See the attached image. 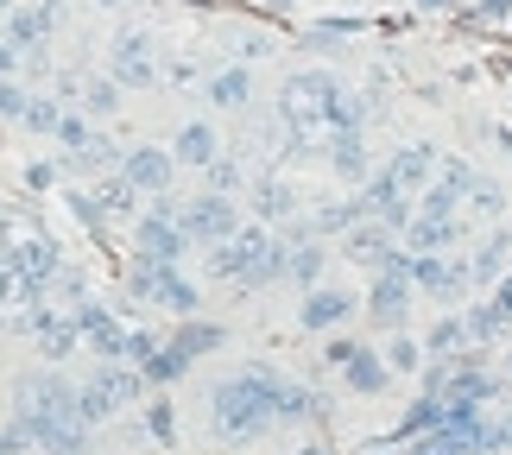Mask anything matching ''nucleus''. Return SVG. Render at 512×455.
<instances>
[{
	"instance_id": "nucleus-1",
	"label": "nucleus",
	"mask_w": 512,
	"mask_h": 455,
	"mask_svg": "<svg viewBox=\"0 0 512 455\" xmlns=\"http://www.w3.org/2000/svg\"><path fill=\"white\" fill-rule=\"evenodd\" d=\"M279 121H285V140L298 158H323L336 133L367 121V108L329 70H291L279 83Z\"/></svg>"
},
{
	"instance_id": "nucleus-2",
	"label": "nucleus",
	"mask_w": 512,
	"mask_h": 455,
	"mask_svg": "<svg viewBox=\"0 0 512 455\" xmlns=\"http://www.w3.org/2000/svg\"><path fill=\"white\" fill-rule=\"evenodd\" d=\"M285 373H272V367H241V373H228L222 386L209 392V424H215V437L222 443H253V437H266L272 424H279V405H285Z\"/></svg>"
},
{
	"instance_id": "nucleus-3",
	"label": "nucleus",
	"mask_w": 512,
	"mask_h": 455,
	"mask_svg": "<svg viewBox=\"0 0 512 455\" xmlns=\"http://www.w3.org/2000/svg\"><path fill=\"white\" fill-rule=\"evenodd\" d=\"M285 266H291V247L266 222H247L241 234H228V241L209 253V279L241 285V291H260L272 279H285Z\"/></svg>"
},
{
	"instance_id": "nucleus-4",
	"label": "nucleus",
	"mask_w": 512,
	"mask_h": 455,
	"mask_svg": "<svg viewBox=\"0 0 512 455\" xmlns=\"http://www.w3.org/2000/svg\"><path fill=\"white\" fill-rule=\"evenodd\" d=\"M146 386H152L146 367H133V361H102V373H89V380L76 386V399H83V418H89V424H102V418H114V411L140 405Z\"/></svg>"
},
{
	"instance_id": "nucleus-5",
	"label": "nucleus",
	"mask_w": 512,
	"mask_h": 455,
	"mask_svg": "<svg viewBox=\"0 0 512 455\" xmlns=\"http://www.w3.org/2000/svg\"><path fill=\"white\" fill-rule=\"evenodd\" d=\"M411 247H399L392 260L373 272V285H367V298H361V310L373 316V329H386V335H399L405 329V316H411Z\"/></svg>"
},
{
	"instance_id": "nucleus-6",
	"label": "nucleus",
	"mask_w": 512,
	"mask_h": 455,
	"mask_svg": "<svg viewBox=\"0 0 512 455\" xmlns=\"http://www.w3.org/2000/svg\"><path fill=\"white\" fill-rule=\"evenodd\" d=\"M411 285H418L430 304H449V310H456L468 291H475L468 253H411Z\"/></svg>"
},
{
	"instance_id": "nucleus-7",
	"label": "nucleus",
	"mask_w": 512,
	"mask_h": 455,
	"mask_svg": "<svg viewBox=\"0 0 512 455\" xmlns=\"http://www.w3.org/2000/svg\"><path fill=\"white\" fill-rule=\"evenodd\" d=\"M184 228H190V241L196 247H222L228 234H241L247 228V215H241V203L234 196H222V190H203V196H184Z\"/></svg>"
},
{
	"instance_id": "nucleus-8",
	"label": "nucleus",
	"mask_w": 512,
	"mask_h": 455,
	"mask_svg": "<svg viewBox=\"0 0 512 455\" xmlns=\"http://www.w3.org/2000/svg\"><path fill=\"white\" fill-rule=\"evenodd\" d=\"M190 247L196 241H190V228H184V215H177V209L152 203L140 222H133V253H146V260H159V266H177Z\"/></svg>"
},
{
	"instance_id": "nucleus-9",
	"label": "nucleus",
	"mask_w": 512,
	"mask_h": 455,
	"mask_svg": "<svg viewBox=\"0 0 512 455\" xmlns=\"http://www.w3.org/2000/svg\"><path fill=\"white\" fill-rule=\"evenodd\" d=\"M108 76L121 89H152L159 83V57H152V38L146 32H114V45H108Z\"/></svg>"
},
{
	"instance_id": "nucleus-10",
	"label": "nucleus",
	"mask_w": 512,
	"mask_h": 455,
	"mask_svg": "<svg viewBox=\"0 0 512 455\" xmlns=\"http://www.w3.org/2000/svg\"><path fill=\"white\" fill-rule=\"evenodd\" d=\"M57 32H64V0H32V7H13L7 13V32H0V38H13L26 57H38Z\"/></svg>"
},
{
	"instance_id": "nucleus-11",
	"label": "nucleus",
	"mask_w": 512,
	"mask_h": 455,
	"mask_svg": "<svg viewBox=\"0 0 512 455\" xmlns=\"http://www.w3.org/2000/svg\"><path fill=\"white\" fill-rule=\"evenodd\" d=\"M45 310V285L32 279V272H19L13 253H0V316L19 329H32V316Z\"/></svg>"
},
{
	"instance_id": "nucleus-12",
	"label": "nucleus",
	"mask_w": 512,
	"mask_h": 455,
	"mask_svg": "<svg viewBox=\"0 0 512 455\" xmlns=\"http://www.w3.org/2000/svg\"><path fill=\"white\" fill-rule=\"evenodd\" d=\"M0 234H7V253L19 260V272H32L38 285H57V272H64V260H57V247L45 241V234L19 228V215H7V222H0Z\"/></svg>"
},
{
	"instance_id": "nucleus-13",
	"label": "nucleus",
	"mask_w": 512,
	"mask_h": 455,
	"mask_svg": "<svg viewBox=\"0 0 512 455\" xmlns=\"http://www.w3.org/2000/svg\"><path fill=\"white\" fill-rule=\"evenodd\" d=\"M121 177H127L140 196H165L171 177H177V152H165V146H127Z\"/></svg>"
},
{
	"instance_id": "nucleus-14",
	"label": "nucleus",
	"mask_w": 512,
	"mask_h": 455,
	"mask_svg": "<svg viewBox=\"0 0 512 455\" xmlns=\"http://www.w3.org/2000/svg\"><path fill=\"white\" fill-rule=\"evenodd\" d=\"M392 253H399V241H392V228L380 222V215H367V222H354V228L342 234V260L367 266V272H380Z\"/></svg>"
},
{
	"instance_id": "nucleus-15",
	"label": "nucleus",
	"mask_w": 512,
	"mask_h": 455,
	"mask_svg": "<svg viewBox=\"0 0 512 455\" xmlns=\"http://www.w3.org/2000/svg\"><path fill=\"white\" fill-rule=\"evenodd\" d=\"M468 184H475V171H468L462 158H443V165H437V177H430V190L418 196V209H424V215H462V203H468Z\"/></svg>"
},
{
	"instance_id": "nucleus-16",
	"label": "nucleus",
	"mask_w": 512,
	"mask_h": 455,
	"mask_svg": "<svg viewBox=\"0 0 512 455\" xmlns=\"http://www.w3.org/2000/svg\"><path fill=\"white\" fill-rule=\"evenodd\" d=\"M437 165H443V152L437 146H424V140H411V146H399L386 158V177L399 184L405 196H424L430 190V177H437Z\"/></svg>"
},
{
	"instance_id": "nucleus-17",
	"label": "nucleus",
	"mask_w": 512,
	"mask_h": 455,
	"mask_svg": "<svg viewBox=\"0 0 512 455\" xmlns=\"http://www.w3.org/2000/svg\"><path fill=\"white\" fill-rule=\"evenodd\" d=\"M354 310H361V298H354V291H342V285H310V291H304V304H298V323L323 335V329L348 323Z\"/></svg>"
},
{
	"instance_id": "nucleus-18",
	"label": "nucleus",
	"mask_w": 512,
	"mask_h": 455,
	"mask_svg": "<svg viewBox=\"0 0 512 455\" xmlns=\"http://www.w3.org/2000/svg\"><path fill=\"white\" fill-rule=\"evenodd\" d=\"M70 316H76V329H83V342L102 354V361H127V329L114 323V316L102 310V304H70Z\"/></svg>"
},
{
	"instance_id": "nucleus-19",
	"label": "nucleus",
	"mask_w": 512,
	"mask_h": 455,
	"mask_svg": "<svg viewBox=\"0 0 512 455\" xmlns=\"http://www.w3.org/2000/svg\"><path fill=\"white\" fill-rule=\"evenodd\" d=\"M399 241H405L411 253H456V247H462V215H424V209H418Z\"/></svg>"
},
{
	"instance_id": "nucleus-20",
	"label": "nucleus",
	"mask_w": 512,
	"mask_h": 455,
	"mask_svg": "<svg viewBox=\"0 0 512 455\" xmlns=\"http://www.w3.org/2000/svg\"><path fill=\"white\" fill-rule=\"evenodd\" d=\"M32 342H38V354H45V361H70L76 354V342H83V329H76V316L64 310H38L32 316Z\"/></svg>"
},
{
	"instance_id": "nucleus-21",
	"label": "nucleus",
	"mask_w": 512,
	"mask_h": 455,
	"mask_svg": "<svg viewBox=\"0 0 512 455\" xmlns=\"http://www.w3.org/2000/svg\"><path fill=\"white\" fill-rule=\"evenodd\" d=\"M468 272H475V291H494L506 272H512V234H506V228L487 234V241L468 253Z\"/></svg>"
},
{
	"instance_id": "nucleus-22",
	"label": "nucleus",
	"mask_w": 512,
	"mask_h": 455,
	"mask_svg": "<svg viewBox=\"0 0 512 455\" xmlns=\"http://www.w3.org/2000/svg\"><path fill=\"white\" fill-rule=\"evenodd\" d=\"M329 171L342 177V184H367L373 177V158H367V140H361V127H348V133H336V140H329Z\"/></svg>"
},
{
	"instance_id": "nucleus-23",
	"label": "nucleus",
	"mask_w": 512,
	"mask_h": 455,
	"mask_svg": "<svg viewBox=\"0 0 512 455\" xmlns=\"http://www.w3.org/2000/svg\"><path fill=\"white\" fill-rule=\"evenodd\" d=\"M171 152H177V165L209 171L215 158H222V133H215L209 121H184V127H177V140H171Z\"/></svg>"
},
{
	"instance_id": "nucleus-24",
	"label": "nucleus",
	"mask_w": 512,
	"mask_h": 455,
	"mask_svg": "<svg viewBox=\"0 0 512 455\" xmlns=\"http://www.w3.org/2000/svg\"><path fill=\"white\" fill-rule=\"evenodd\" d=\"M228 342V329L222 323H203V316H177V335H171V354H184V361L196 367V354H209V348H222Z\"/></svg>"
},
{
	"instance_id": "nucleus-25",
	"label": "nucleus",
	"mask_w": 512,
	"mask_h": 455,
	"mask_svg": "<svg viewBox=\"0 0 512 455\" xmlns=\"http://www.w3.org/2000/svg\"><path fill=\"white\" fill-rule=\"evenodd\" d=\"M203 95H209V108H222V114L247 108V102H253V70H247V64H228V70H215Z\"/></svg>"
},
{
	"instance_id": "nucleus-26",
	"label": "nucleus",
	"mask_w": 512,
	"mask_h": 455,
	"mask_svg": "<svg viewBox=\"0 0 512 455\" xmlns=\"http://www.w3.org/2000/svg\"><path fill=\"white\" fill-rule=\"evenodd\" d=\"M342 380H348V392H361V399H373V392H386V380H392V361L380 348H361L354 361L342 367Z\"/></svg>"
},
{
	"instance_id": "nucleus-27",
	"label": "nucleus",
	"mask_w": 512,
	"mask_h": 455,
	"mask_svg": "<svg viewBox=\"0 0 512 455\" xmlns=\"http://www.w3.org/2000/svg\"><path fill=\"white\" fill-rule=\"evenodd\" d=\"M475 348V335H468V316H437V323H430V335H424V354L430 361H449V354H468Z\"/></svg>"
},
{
	"instance_id": "nucleus-28",
	"label": "nucleus",
	"mask_w": 512,
	"mask_h": 455,
	"mask_svg": "<svg viewBox=\"0 0 512 455\" xmlns=\"http://www.w3.org/2000/svg\"><path fill=\"white\" fill-rule=\"evenodd\" d=\"M152 304L171 310V316H196V310H203V291H196L177 266H159V291H152Z\"/></svg>"
},
{
	"instance_id": "nucleus-29",
	"label": "nucleus",
	"mask_w": 512,
	"mask_h": 455,
	"mask_svg": "<svg viewBox=\"0 0 512 455\" xmlns=\"http://www.w3.org/2000/svg\"><path fill=\"white\" fill-rule=\"evenodd\" d=\"M367 196H348V203H323L317 215H310V228H317V234H336V241H342V234L354 228V222H367Z\"/></svg>"
},
{
	"instance_id": "nucleus-30",
	"label": "nucleus",
	"mask_w": 512,
	"mask_h": 455,
	"mask_svg": "<svg viewBox=\"0 0 512 455\" xmlns=\"http://www.w3.org/2000/svg\"><path fill=\"white\" fill-rule=\"evenodd\" d=\"M121 83H114V76H89V83H83V102H76V108H83L89 114V121H108V114H121Z\"/></svg>"
},
{
	"instance_id": "nucleus-31",
	"label": "nucleus",
	"mask_w": 512,
	"mask_h": 455,
	"mask_svg": "<svg viewBox=\"0 0 512 455\" xmlns=\"http://www.w3.org/2000/svg\"><path fill=\"white\" fill-rule=\"evenodd\" d=\"M89 196H95V209H102V222H114V215H133V196H140V190H133L121 171H108Z\"/></svg>"
},
{
	"instance_id": "nucleus-32",
	"label": "nucleus",
	"mask_w": 512,
	"mask_h": 455,
	"mask_svg": "<svg viewBox=\"0 0 512 455\" xmlns=\"http://www.w3.org/2000/svg\"><path fill=\"white\" fill-rule=\"evenodd\" d=\"M468 215H475V222H506V190L494 184V177H475V184H468V203H462Z\"/></svg>"
},
{
	"instance_id": "nucleus-33",
	"label": "nucleus",
	"mask_w": 512,
	"mask_h": 455,
	"mask_svg": "<svg viewBox=\"0 0 512 455\" xmlns=\"http://www.w3.org/2000/svg\"><path fill=\"white\" fill-rule=\"evenodd\" d=\"M462 316H468V335H475V348H487V342H500V335H512V323L500 316L494 298H487V304H468Z\"/></svg>"
},
{
	"instance_id": "nucleus-34",
	"label": "nucleus",
	"mask_w": 512,
	"mask_h": 455,
	"mask_svg": "<svg viewBox=\"0 0 512 455\" xmlns=\"http://www.w3.org/2000/svg\"><path fill=\"white\" fill-rule=\"evenodd\" d=\"M323 266H329V253H323L317 241H298V247H291V266H285V279H298V285L310 291V285H323Z\"/></svg>"
},
{
	"instance_id": "nucleus-35",
	"label": "nucleus",
	"mask_w": 512,
	"mask_h": 455,
	"mask_svg": "<svg viewBox=\"0 0 512 455\" xmlns=\"http://www.w3.org/2000/svg\"><path fill=\"white\" fill-rule=\"evenodd\" d=\"M64 114H70V102H57V95H32V108H26V133H45V140H57V127H64Z\"/></svg>"
},
{
	"instance_id": "nucleus-36",
	"label": "nucleus",
	"mask_w": 512,
	"mask_h": 455,
	"mask_svg": "<svg viewBox=\"0 0 512 455\" xmlns=\"http://www.w3.org/2000/svg\"><path fill=\"white\" fill-rule=\"evenodd\" d=\"M253 209H260V222H285L298 203H291V190L279 184V177H260V184H253Z\"/></svg>"
},
{
	"instance_id": "nucleus-37",
	"label": "nucleus",
	"mask_w": 512,
	"mask_h": 455,
	"mask_svg": "<svg viewBox=\"0 0 512 455\" xmlns=\"http://www.w3.org/2000/svg\"><path fill=\"white\" fill-rule=\"evenodd\" d=\"M152 291H159V260H146V253H133V266H127V298L152 304Z\"/></svg>"
},
{
	"instance_id": "nucleus-38",
	"label": "nucleus",
	"mask_w": 512,
	"mask_h": 455,
	"mask_svg": "<svg viewBox=\"0 0 512 455\" xmlns=\"http://www.w3.org/2000/svg\"><path fill=\"white\" fill-rule=\"evenodd\" d=\"M430 424H443V399H437V392H424V399L405 411V424H399V443H405V437H418V430H430Z\"/></svg>"
},
{
	"instance_id": "nucleus-39",
	"label": "nucleus",
	"mask_w": 512,
	"mask_h": 455,
	"mask_svg": "<svg viewBox=\"0 0 512 455\" xmlns=\"http://www.w3.org/2000/svg\"><path fill=\"white\" fill-rule=\"evenodd\" d=\"M386 361H392V373H424V342H411V335L399 329L386 342Z\"/></svg>"
},
{
	"instance_id": "nucleus-40",
	"label": "nucleus",
	"mask_w": 512,
	"mask_h": 455,
	"mask_svg": "<svg viewBox=\"0 0 512 455\" xmlns=\"http://www.w3.org/2000/svg\"><path fill=\"white\" fill-rule=\"evenodd\" d=\"M209 190H222V196H241V190H247V171H241V158H215V165H209Z\"/></svg>"
},
{
	"instance_id": "nucleus-41",
	"label": "nucleus",
	"mask_w": 512,
	"mask_h": 455,
	"mask_svg": "<svg viewBox=\"0 0 512 455\" xmlns=\"http://www.w3.org/2000/svg\"><path fill=\"white\" fill-rule=\"evenodd\" d=\"M32 108V89H19L13 76H0V121H26Z\"/></svg>"
},
{
	"instance_id": "nucleus-42",
	"label": "nucleus",
	"mask_w": 512,
	"mask_h": 455,
	"mask_svg": "<svg viewBox=\"0 0 512 455\" xmlns=\"http://www.w3.org/2000/svg\"><path fill=\"white\" fill-rule=\"evenodd\" d=\"M57 140H64L70 152H83V146L95 140V127H89V114H83V108H70V114H64V127H57Z\"/></svg>"
},
{
	"instance_id": "nucleus-43",
	"label": "nucleus",
	"mask_w": 512,
	"mask_h": 455,
	"mask_svg": "<svg viewBox=\"0 0 512 455\" xmlns=\"http://www.w3.org/2000/svg\"><path fill=\"white\" fill-rule=\"evenodd\" d=\"M159 348H165V342H159L152 329H127V361H133V367H146V361H152Z\"/></svg>"
},
{
	"instance_id": "nucleus-44",
	"label": "nucleus",
	"mask_w": 512,
	"mask_h": 455,
	"mask_svg": "<svg viewBox=\"0 0 512 455\" xmlns=\"http://www.w3.org/2000/svg\"><path fill=\"white\" fill-rule=\"evenodd\" d=\"M361 348H367V342H354V335H336V342L323 348V367H336V373H342V367H348V361H354Z\"/></svg>"
},
{
	"instance_id": "nucleus-45",
	"label": "nucleus",
	"mask_w": 512,
	"mask_h": 455,
	"mask_svg": "<svg viewBox=\"0 0 512 455\" xmlns=\"http://www.w3.org/2000/svg\"><path fill=\"white\" fill-rule=\"evenodd\" d=\"M146 430H152L159 443H171V405H159V399H152V405H146Z\"/></svg>"
},
{
	"instance_id": "nucleus-46",
	"label": "nucleus",
	"mask_w": 512,
	"mask_h": 455,
	"mask_svg": "<svg viewBox=\"0 0 512 455\" xmlns=\"http://www.w3.org/2000/svg\"><path fill=\"white\" fill-rule=\"evenodd\" d=\"M487 298H494V304H500V316H506V323H512V272H506V279H500L494 291H487Z\"/></svg>"
},
{
	"instance_id": "nucleus-47",
	"label": "nucleus",
	"mask_w": 512,
	"mask_h": 455,
	"mask_svg": "<svg viewBox=\"0 0 512 455\" xmlns=\"http://www.w3.org/2000/svg\"><path fill=\"white\" fill-rule=\"evenodd\" d=\"M19 57H26V51H19L13 38H0V76H13V70H19Z\"/></svg>"
},
{
	"instance_id": "nucleus-48",
	"label": "nucleus",
	"mask_w": 512,
	"mask_h": 455,
	"mask_svg": "<svg viewBox=\"0 0 512 455\" xmlns=\"http://www.w3.org/2000/svg\"><path fill=\"white\" fill-rule=\"evenodd\" d=\"M512 13V0H481V19H506Z\"/></svg>"
},
{
	"instance_id": "nucleus-49",
	"label": "nucleus",
	"mask_w": 512,
	"mask_h": 455,
	"mask_svg": "<svg viewBox=\"0 0 512 455\" xmlns=\"http://www.w3.org/2000/svg\"><path fill=\"white\" fill-rule=\"evenodd\" d=\"M367 455H405V443H373Z\"/></svg>"
},
{
	"instance_id": "nucleus-50",
	"label": "nucleus",
	"mask_w": 512,
	"mask_h": 455,
	"mask_svg": "<svg viewBox=\"0 0 512 455\" xmlns=\"http://www.w3.org/2000/svg\"><path fill=\"white\" fill-rule=\"evenodd\" d=\"M418 7H424V13H443V7H449V0H418Z\"/></svg>"
},
{
	"instance_id": "nucleus-51",
	"label": "nucleus",
	"mask_w": 512,
	"mask_h": 455,
	"mask_svg": "<svg viewBox=\"0 0 512 455\" xmlns=\"http://www.w3.org/2000/svg\"><path fill=\"white\" fill-rule=\"evenodd\" d=\"M95 7H127V0H95Z\"/></svg>"
},
{
	"instance_id": "nucleus-52",
	"label": "nucleus",
	"mask_w": 512,
	"mask_h": 455,
	"mask_svg": "<svg viewBox=\"0 0 512 455\" xmlns=\"http://www.w3.org/2000/svg\"><path fill=\"white\" fill-rule=\"evenodd\" d=\"M0 32H7V7H0Z\"/></svg>"
},
{
	"instance_id": "nucleus-53",
	"label": "nucleus",
	"mask_w": 512,
	"mask_h": 455,
	"mask_svg": "<svg viewBox=\"0 0 512 455\" xmlns=\"http://www.w3.org/2000/svg\"><path fill=\"white\" fill-rule=\"evenodd\" d=\"M304 455H329V449H304Z\"/></svg>"
},
{
	"instance_id": "nucleus-54",
	"label": "nucleus",
	"mask_w": 512,
	"mask_h": 455,
	"mask_svg": "<svg viewBox=\"0 0 512 455\" xmlns=\"http://www.w3.org/2000/svg\"><path fill=\"white\" fill-rule=\"evenodd\" d=\"M190 7H203V0H190Z\"/></svg>"
},
{
	"instance_id": "nucleus-55",
	"label": "nucleus",
	"mask_w": 512,
	"mask_h": 455,
	"mask_svg": "<svg viewBox=\"0 0 512 455\" xmlns=\"http://www.w3.org/2000/svg\"><path fill=\"white\" fill-rule=\"evenodd\" d=\"M506 373H512V361H506Z\"/></svg>"
}]
</instances>
